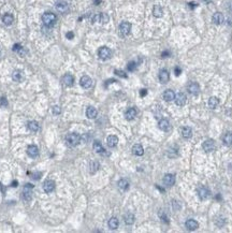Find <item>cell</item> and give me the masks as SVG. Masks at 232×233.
Instances as JSON below:
<instances>
[{"instance_id":"35","label":"cell","mask_w":232,"mask_h":233,"mask_svg":"<svg viewBox=\"0 0 232 233\" xmlns=\"http://www.w3.org/2000/svg\"><path fill=\"white\" fill-rule=\"evenodd\" d=\"M134 219H135V217H134V215L131 213L126 214L125 217H124V220H125V224H126V225H132L134 222Z\"/></svg>"},{"instance_id":"49","label":"cell","mask_w":232,"mask_h":233,"mask_svg":"<svg viewBox=\"0 0 232 233\" xmlns=\"http://www.w3.org/2000/svg\"><path fill=\"white\" fill-rule=\"evenodd\" d=\"M161 56L162 57H169V56H170V53H169L168 51H165V52H163V53L161 54Z\"/></svg>"},{"instance_id":"25","label":"cell","mask_w":232,"mask_h":233,"mask_svg":"<svg viewBox=\"0 0 232 233\" xmlns=\"http://www.w3.org/2000/svg\"><path fill=\"white\" fill-rule=\"evenodd\" d=\"M132 153L135 156H142L144 154V148H143V146L141 144H135L132 147Z\"/></svg>"},{"instance_id":"32","label":"cell","mask_w":232,"mask_h":233,"mask_svg":"<svg viewBox=\"0 0 232 233\" xmlns=\"http://www.w3.org/2000/svg\"><path fill=\"white\" fill-rule=\"evenodd\" d=\"M153 15L157 18H159L163 15V10L160 6H155L154 9H153Z\"/></svg>"},{"instance_id":"34","label":"cell","mask_w":232,"mask_h":233,"mask_svg":"<svg viewBox=\"0 0 232 233\" xmlns=\"http://www.w3.org/2000/svg\"><path fill=\"white\" fill-rule=\"evenodd\" d=\"M222 142L227 146L232 145V132H227L226 134H225L224 139H222Z\"/></svg>"},{"instance_id":"7","label":"cell","mask_w":232,"mask_h":233,"mask_svg":"<svg viewBox=\"0 0 232 233\" xmlns=\"http://www.w3.org/2000/svg\"><path fill=\"white\" fill-rule=\"evenodd\" d=\"M174 101H175L176 105H179V107H184L185 104H186V101H187V97H186V95H185V93H179L177 95L175 96Z\"/></svg>"},{"instance_id":"37","label":"cell","mask_w":232,"mask_h":233,"mask_svg":"<svg viewBox=\"0 0 232 233\" xmlns=\"http://www.w3.org/2000/svg\"><path fill=\"white\" fill-rule=\"evenodd\" d=\"M13 20H14V18H13V15L11 14H4L2 16V22L4 23V25H11L12 23H13Z\"/></svg>"},{"instance_id":"12","label":"cell","mask_w":232,"mask_h":233,"mask_svg":"<svg viewBox=\"0 0 232 233\" xmlns=\"http://www.w3.org/2000/svg\"><path fill=\"white\" fill-rule=\"evenodd\" d=\"M54 189H55V182H54V180H48L43 183V190H44L45 192L50 194V192H52V191L54 190Z\"/></svg>"},{"instance_id":"19","label":"cell","mask_w":232,"mask_h":233,"mask_svg":"<svg viewBox=\"0 0 232 233\" xmlns=\"http://www.w3.org/2000/svg\"><path fill=\"white\" fill-rule=\"evenodd\" d=\"M179 130H181V134H182V137L184 139H190L191 138V135H192V130H191L190 127L184 126V127H182Z\"/></svg>"},{"instance_id":"44","label":"cell","mask_w":232,"mask_h":233,"mask_svg":"<svg viewBox=\"0 0 232 233\" xmlns=\"http://www.w3.org/2000/svg\"><path fill=\"white\" fill-rule=\"evenodd\" d=\"M60 112H61V110H60V107H59L58 105H55V107H53V113L55 114V115L60 114Z\"/></svg>"},{"instance_id":"29","label":"cell","mask_w":232,"mask_h":233,"mask_svg":"<svg viewBox=\"0 0 232 233\" xmlns=\"http://www.w3.org/2000/svg\"><path fill=\"white\" fill-rule=\"evenodd\" d=\"M12 79L15 82H20L24 79V74H23V72L20 70H15L12 73Z\"/></svg>"},{"instance_id":"23","label":"cell","mask_w":232,"mask_h":233,"mask_svg":"<svg viewBox=\"0 0 232 233\" xmlns=\"http://www.w3.org/2000/svg\"><path fill=\"white\" fill-rule=\"evenodd\" d=\"M94 149H95V152L98 153V154L105 155V149L103 148L102 144H101L99 141H95V142H94Z\"/></svg>"},{"instance_id":"4","label":"cell","mask_w":232,"mask_h":233,"mask_svg":"<svg viewBox=\"0 0 232 233\" xmlns=\"http://www.w3.org/2000/svg\"><path fill=\"white\" fill-rule=\"evenodd\" d=\"M32 189H34V185L31 184H26L24 186V189H23V198L26 201H29L32 197Z\"/></svg>"},{"instance_id":"26","label":"cell","mask_w":232,"mask_h":233,"mask_svg":"<svg viewBox=\"0 0 232 233\" xmlns=\"http://www.w3.org/2000/svg\"><path fill=\"white\" fill-rule=\"evenodd\" d=\"M106 142H108V145H109V147H115V146L117 145L118 143V138L116 137V135H110V137H108V139H106Z\"/></svg>"},{"instance_id":"1","label":"cell","mask_w":232,"mask_h":233,"mask_svg":"<svg viewBox=\"0 0 232 233\" xmlns=\"http://www.w3.org/2000/svg\"><path fill=\"white\" fill-rule=\"evenodd\" d=\"M56 15L52 13V12H45L44 14L42 15V22L46 27H52L56 23Z\"/></svg>"},{"instance_id":"50","label":"cell","mask_w":232,"mask_h":233,"mask_svg":"<svg viewBox=\"0 0 232 233\" xmlns=\"http://www.w3.org/2000/svg\"><path fill=\"white\" fill-rule=\"evenodd\" d=\"M17 185H18V182H17V180H14V182H12V184H11L12 187H17Z\"/></svg>"},{"instance_id":"41","label":"cell","mask_w":232,"mask_h":233,"mask_svg":"<svg viewBox=\"0 0 232 233\" xmlns=\"http://www.w3.org/2000/svg\"><path fill=\"white\" fill-rule=\"evenodd\" d=\"M215 222H216V225H217L218 227H222V226H224L225 224H226V220H225V218L220 217V218H218Z\"/></svg>"},{"instance_id":"14","label":"cell","mask_w":232,"mask_h":233,"mask_svg":"<svg viewBox=\"0 0 232 233\" xmlns=\"http://www.w3.org/2000/svg\"><path fill=\"white\" fill-rule=\"evenodd\" d=\"M225 20V17L224 15H222V13H220V12H216V13H214V15H213L212 17V22L215 24V25H221L222 23H224Z\"/></svg>"},{"instance_id":"3","label":"cell","mask_w":232,"mask_h":233,"mask_svg":"<svg viewBox=\"0 0 232 233\" xmlns=\"http://www.w3.org/2000/svg\"><path fill=\"white\" fill-rule=\"evenodd\" d=\"M98 56H99V58L102 59V60H108V59L111 58V56H112V52H111V50H110L109 47L102 46V47L99 48Z\"/></svg>"},{"instance_id":"42","label":"cell","mask_w":232,"mask_h":233,"mask_svg":"<svg viewBox=\"0 0 232 233\" xmlns=\"http://www.w3.org/2000/svg\"><path fill=\"white\" fill-rule=\"evenodd\" d=\"M115 74H116V75H118V76H120V77L127 79V74L124 72L123 70H115Z\"/></svg>"},{"instance_id":"52","label":"cell","mask_w":232,"mask_h":233,"mask_svg":"<svg viewBox=\"0 0 232 233\" xmlns=\"http://www.w3.org/2000/svg\"><path fill=\"white\" fill-rule=\"evenodd\" d=\"M100 2H101V0H95V1H94V3H95L96 6H98V4H100Z\"/></svg>"},{"instance_id":"39","label":"cell","mask_w":232,"mask_h":233,"mask_svg":"<svg viewBox=\"0 0 232 233\" xmlns=\"http://www.w3.org/2000/svg\"><path fill=\"white\" fill-rule=\"evenodd\" d=\"M127 69H128V71H131L132 72V71H134L137 69V64L134 61H130L128 65H127Z\"/></svg>"},{"instance_id":"9","label":"cell","mask_w":232,"mask_h":233,"mask_svg":"<svg viewBox=\"0 0 232 233\" xmlns=\"http://www.w3.org/2000/svg\"><path fill=\"white\" fill-rule=\"evenodd\" d=\"M80 84H81V86H82V87H83V88H85V89H87V88L91 87V85H92V80L90 79L89 76L84 75V76H82L81 80H80Z\"/></svg>"},{"instance_id":"2","label":"cell","mask_w":232,"mask_h":233,"mask_svg":"<svg viewBox=\"0 0 232 233\" xmlns=\"http://www.w3.org/2000/svg\"><path fill=\"white\" fill-rule=\"evenodd\" d=\"M80 142H81V137L78 133H70L66 138V143H67L68 146H70V147H74V146L78 145Z\"/></svg>"},{"instance_id":"16","label":"cell","mask_w":232,"mask_h":233,"mask_svg":"<svg viewBox=\"0 0 232 233\" xmlns=\"http://www.w3.org/2000/svg\"><path fill=\"white\" fill-rule=\"evenodd\" d=\"M159 81L160 83H162V84H165V83H168L169 82V79H170V74H169V72L165 69H162V70H160L159 72Z\"/></svg>"},{"instance_id":"27","label":"cell","mask_w":232,"mask_h":233,"mask_svg":"<svg viewBox=\"0 0 232 233\" xmlns=\"http://www.w3.org/2000/svg\"><path fill=\"white\" fill-rule=\"evenodd\" d=\"M97 114H98V112H97V110L95 109L94 107H88L86 110V116L89 119H92V118H96L97 117Z\"/></svg>"},{"instance_id":"45","label":"cell","mask_w":232,"mask_h":233,"mask_svg":"<svg viewBox=\"0 0 232 233\" xmlns=\"http://www.w3.org/2000/svg\"><path fill=\"white\" fill-rule=\"evenodd\" d=\"M66 37H67V39L72 40V39H73V37H74V34H73L72 31H70V32H67V34H66Z\"/></svg>"},{"instance_id":"15","label":"cell","mask_w":232,"mask_h":233,"mask_svg":"<svg viewBox=\"0 0 232 233\" xmlns=\"http://www.w3.org/2000/svg\"><path fill=\"white\" fill-rule=\"evenodd\" d=\"M199 91H200V86H199L198 83H190L189 85H188V93H190V95H193V96H197L199 93Z\"/></svg>"},{"instance_id":"53","label":"cell","mask_w":232,"mask_h":233,"mask_svg":"<svg viewBox=\"0 0 232 233\" xmlns=\"http://www.w3.org/2000/svg\"><path fill=\"white\" fill-rule=\"evenodd\" d=\"M203 1H209V0H203Z\"/></svg>"},{"instance_id":"38","label":"cell","mask_w":232,"mask_h":233,"mask_svg":"<svg viewBox=\"0 0 232 233\" xmlns=\"http://www.w3.org/2000/svg\"><path fill=\"white\" fill-rule=\"evenodd\" d=\"M13 52H16V53H18L20 55V56H24L25 55V50H24V47H23L20 44H14V46H13Z\"/></svg>"},{"instance_id":"5","label":"cell","mask_w":232,"mask_h":233,"mask_svg":"<svg viewBox=\"0 0 232 233\" xmlns=\"http://www.w3.org/2000/svg\"><path fill=\"white\" fill-rule=\"evenodd\" d=\"M131 31V24L128 22H123L119 25V34L121 37H126Z\"/></svg>"},{"instance_id":"21","label":"cell","mask_w":232,"mask_h":233,"mask_svg":"<svg viewBox=\"0 0 232 233\" xmlns=\"http://www.w3.org/2000/svg\"><path fill=\"white\" fill-rule=\"evenodd\" d=\"M62 83H64V86L71 87L73 85V83H74V77L71 74H64V77H62Z\"/></svg>"},{"instance_id":"24","label":"cell","mask_w":232,"mask_h":233,"mask_svg":"<svg viewBox=\"0 0 232 233\" xmlns=\"http://www.w3.org/2000/svg\"><path fill=\"white\" fill-rule=\"evenodd\" d=\"M174 98H175V93H174L173 90L167 89L165 93H163V99H165V101L170 102V101H172V100H174Z\"/></svg>"},{"instance_id":"36","label":"cell","mask_w":232,"mask_h":233,"mask_svg":"<svg viewBox=\"0 0 232 233\" xmlns=\"http://www.w3.org/2000/svg\"><path fill=\"white\" fill-rule=\"evenodd\" d=\"M27 127H28V129L32 132H37L38 130H39V124L34 121H29L28 124H27Z\"/></svg>"},{"instance_id":"22","label":"cell","mask_w":232,"mask_h":233,"mask_svg":"<svg viewBox=\"0 0 232 233\" xmlns=\"http://www.w3.org/2000/svg\"><path fill=\"white\" fill-rule=\"evenodd\" d=\"M135 116H137V110L134 109V107H130L125 113V118H126L127 121H132V119L135 118Z\"/></svg>"},{"instance_id":"48","label":"cell","mask_w":232,"mask_h":233,"mask_svg":"<svg viewBox=\"0 0 232 233\" xmlns=\"http://www.w3.org/2000/svg\"><path fill=\"white\" fill-rule=\"evenodd\" d=\"M115 82H116V81H115V80H113V79L112 80H109V81H106L105 87H108V85H109V84H112V83H115Z\"/></svg>"},{"instance_id":"6","label":"cell","mask_w":232,"mask_h":233,"mask_svg":"<svg viewBox=\"0 0 232 233\" xmlns=\"http://www.w3.org/2000/svg\"><path fill=\"white\" fill-rule=\"evenodd\" d=\"M215 147H216L215 142H214L212 139H207V140L204 141L203 144H202V148H203L204 152H206V153L213 152V150L215 149Z\"/></svg>"},{"instance_id":"46","label":"cell","mask_w":232,"mask_h":233,"mask_svg":"<svg viewBox=\"0 0 232 233\" xmlns=\"http://www.w3.org/2000/svg\"><path fill=\"white\" fill-rule=\"evenodd\" d=\"M174 73H175V75H176V76H179V74L182 73V70H181V69H179V67H176V68H175V70H174Z\"/></svg>"},{"instance_id":"51","label":"cell","mask_w":232,"mask_h":233,"mask_svg":"<svg viewBox=\"0 0 232 233\" xmlns=\"http://www.w3.org/2000/svg\"><path fill=\"white\" fill-rule=\"evenodd\" d=\"M196 6H197V4H196L195 2H190V3H189V7H190V8H195Z\"/></svg>"},{"instance_id":"30","label":"cell","mask_w":232,"mask_h":233,"mask_svg":"<svg viewBox=\"0 0 232 233\" xmlns=\"http://www.w3.org/2000/svg\"><path fill=\"white\" fill-rule=\"evenodd\" d=\"M108 225H109L110 229H112V230H115V229H117V228H118L119 221H118V219L116 218V217H112V218H111V219L109 220Z\"/></svg>"},{"instance_id":"40","label":"cell","mask_w":232,"mask_h":233,"mask_svg":"<svg viewBox=\"0 0 232 233\" xmlns=\"http://www.w3.org/2000/svg\"><path fill=\"white\" fill-rule=\"evenodd\" d=\"M41 175H42V173H41V172H34V173L31 174V178H32V180H40Z\"/></svg>"},{"instance_id":"33","label":"cell","mask_w":232,"mask_h":233,"mask_svg":"<svg viewBox=\"0 0 232 233\" xmlns=\"http://www.w3.org/2000/svg\"><path fill=\"white\" fill-rule=\"evenodd\" d=\"M99 168H100V164H99L98 161H91L89 164V171L91 174H95L96 172L98 171Z\"/></svg>"},{"instance_id":"31","label":"cell","mask_w":232,"mask_h":233,"mask_svg":"<svg viewBox=\"0 0 232 233\" xmlns=\"http://www.w3.org/2000/svg\"><path fill=\"white\" fill-rule=\"evenodd\" d=\"M219 105V99L216 98V97H211L210 99H209V107H211V109H216V107Z\"/></svg>"},{"instance_id":"13","label":"cell","mask_w":232,"mask_h":233,"mask_svg":"<svg viewBox=\"0 0 232 233\" xmlns=\"http://www.w3.org/2000/svg\"><path fill=\"white\" fill-rule=\"evenodd\" d=\"M185 227L187 228V230L189 231H195L199 228V224L195 219H188L187 221L185 222Z\"/></svg>"},{"instance_id":"47","label":"cell","mask_w":232,"mask_h":233,"mask_svg":"<svg viewBox=\"0 0 232 233\" xmlns=\"http://www.w3.org/2000/svg\"><path fill=\"white\" fill-rule=\"evenodd\" d=\"M146 95H147V90H146V89H141L140 90V96H141V97H145Z\"/></svg>"},{"instance_id":"11","label":"cell","mask_w":232,"mask_h":233,"mask_svg":"<svg viewBox=\"0 0 232 233\" xmlns=\"http://www.w3.org/2000/svg\"><path fill=\"white\" fill-rule=\"evenodd\" d=\"M55 7H56V9L60 13H66L68 11V9H69L68 3L66 1H64V0H58L56 2V4H55Z\"/></svg>"},{"instance_id":"17","label":"cell","mask_w":232,"mask_h":233,"mask_svg":"<svg viewBox=\"0 0 232 233\" xmlns=\"http://www.w3.org/2000/svg\"><path fill=\"white\" fill-rule=\"evenodd\" d=\"M163 184L168 187H171L175 184V176L173 174H165L163 177Z\"/></svg>"},{"instance_id":"8","label":"cell","mask_w":232,"mask_h":233,"mask_svg":"<svg viewBox=\"0 0 232 233\" xmlns=\"http://www.w3.org/2000/svg\"><path fill=\"white\" fill-rule=\"evenodd\" d=\"M92 23L95 22H100L102 23V24H105V23L109 22V16L106 14H104V13H100V14H96L92 16V20H91Z\"/></svg>"},{"instance_id":"43","label":"cell","mask_w":232,"mask_h":233,"mask_svg":"<svg viewBox=\"0 0 232 233\" xmlns=\"http://www.w3.org/2000/svg\"><path fill=\"white\" fill-rule=\"evenodd\" d=\"M0 105L2 107H6L8 105V101H7V99L4 97H2V98L0 99Z\"/></svg>"},{"instance_id":"10","label":"cell","mask_w":232,"mask_h":233,"mask_svg":"<svg viewBox=\"0 0 232 233\" xmlns=\"http://www.w3.org/2000/svg\"><path fill=\"white\" fill-rule=\"evenodd\" d=\"M197 192H198V197L201 200H205L206 198H209V196H210V190H209L206 187H204V186H201L200 188H198Z\"/></svg>"},{"instance_id":"18","label":"cell","mask_w":232,"mask_h":233,"mask_svg":"<svg viewBox=\"0 0 232 233\" xmlns=\"http://www.w3.org/2000/svg\"><path fill=\"white\" fill-rule=\"evenodd\" d=\"M27 154L31 158L38 157L39 156V148L36 145H29L28 148H27Z\"/></svg>"},{"instance_id":"20","label":"cell","mask_w":232,"mask_h":233,"mask_svg":"<svg viewBox=\"0 0 232 233\" xmlns=\"http://www.w3.org/2000/svg\"><path fill=\"white\" fill-rule=\"evenodd\" d=\"M158 127H159L160 130H162V131H165V132L169 131V130L171 129L170 123H169L168 119H165V118H163V119H161V121L158 123Z\"/></svg>"},{"instance_id":"28","label":"cell","mask_w":232,"mask_h":233,"mask_svg":"<svg viewBox=\"0 0 232 233\" xmlns=\"http://www.w3.org/2000/svg\"><path fill=\"white\" fill-rule=\"evenodd\" d=\"M117 185H118L119 190H121V191H126V190H128V188H129V182L127 180H125V178L118 180Z\"/></svg>"}]
</instances>
